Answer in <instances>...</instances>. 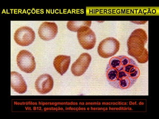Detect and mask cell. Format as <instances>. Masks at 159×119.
I'll return each instance as SVG.
<instances>
[{
  "label": "cell",
  "instance_id": "cell-1",
  "mask_svg": "<svg viewBox=\"0 0 159 119\" xmlns=\"http://www.w3.org/2000/svg\"><path fill=\"white\" fill-rule=\"evenodd\" d=\"M107 77L111 86L118 89L130 88L140 71L135 61L125 56L112 57L107 66Z\"/></svg>",
  "mask_w": 159,
  "mask_h": 119
},
{
  "label": "cell",
  "instance_id": "cell-2",
  "mask_svg": "<svg viewBox=\"0 0 159 119\" xmlns=\"http://www.w3.org/2000/svg\"><path fill=\"white\" fill-rule=\"evenodd\" d=\"M148 41L145 30L136 29L132 32L127 41L128 53L140 64H145L148 61V52L145 48Z\"/></svg>",
  "mask_w": 159,
  "mask_h": 119
},
{
  "label": "cell",
  "instance_id": "cell-3",
  "mask_svg": "<svg viewBox=\"0 0 159 119\" xmlns=\"http://www.w3.org/2000/svg\"><path fill=\"white\" fill-rule=\"evenodd\" d=\"M120 43L113 37H108L100 42L98 48V55L103 58L114 56L119 51Z\"/></svg>",
  "mask_w": 159,
  "mask_h": 119
},
{
  "label": "cell",
  "instance_id": "cell-4",
  "mask_svg": "<svg viewBox=\"0 0 159 119\" xmlns=\"http://www.w3.org/2000/svg\"><path fill=\"white\" fill-rule=\"evenodd\" d=\"M17 66L22 72L31 73L36 68V62L32 54L26 50L19 52L16 57Z\"/></svg>",
  "mask_w": 159,
  "mask_h": 119
},
{
  "label": "cell",
  "instance_id": "cell-5",
  "mask_svg": "<svg viewBox=\"0 0 159 119\" xmlns=\"http://www.w3.org/2000/svg\"><path fill=\"white\" fill-rule=\"evenodd\" d=\"M77 38L80 44L84 49H92L96 45V34L89 26L81 27L77 31Z\"/></svg>",
  "mask_w": 159,
  "mask_h": 119
},
{
  "label": "cell",
  "instance_id": "cell-6",
  "mask_svg": "<svg viewBox=\"0 0 159 119\" xmlns=\"http://www.w3.org/2000/svg\"><path fill=\"white\" fill-rule=\"evenodd\" d=\"M14 38L15 42L20 46H27L34 41L35 34L30 27L22 26L16 30Z\"/></svg>",
  "mask_w": 159,
  "mask_h": 119
},
{
  "label": "cell",
  "instance_id": "cell-7",
  "mask_svg": "<svg viewBox=\"0 0 159 119\" xmlns=\"http://www.w3.org/2000/svg\"><path fill=\"white\" fill-rule=\"evenodd\" d=\"M92 61V57L89 54L84 53L72 64L71 72L73 75L80 77L84 74L89 67Z\"/></svg>",
  "mask_w": 159,
  "mask_h": 119
},
{
  "label": "cell",
  "instance_id": "cell-8",
  "mask_svg": "<svg viewBox=\"0 0 159 119\" xmlns=\"http://www.w3.org/2000/svg\"><path fill=\"white\" fill-rule=\"evenodd\" d=\"M58 33V26L55 22L45 21L40 26L38 31L39 36L45 41L54 38Z\"/></svg>",
  "mask_w": 159,
  "mask_h": 119
},
{
  "label": "cell",
  "instance_id": "cell-9",
  "mask_svg": "<svg viewBox=\"0 0 159 119\" xmlns=\"http://www.w3.org/2000/svg\"><path fill=\"white\" fill-rule=\"evenodd\" d=\"M53 86V79L48 74L40 76L35 82V87L36 91L41 94H46L51 91Z\"/></svg>",
  "mask_w": 159,
  "mask_h": 119
},
{
  "label": "cell",
  "instance_id": "cell-10",
  "mask_svg": "<svg viewBox=\"0 0 159 119\" xmlns=\"http://www.w3.org/2000/svg\"><path fill=\"white\" fill-rule=\"evenodd\" d=\"M11 87L15 91L19 94H24L27 90V85L21 74L16 72H11Z\"/></svg>",
  "mask_w": 159,
  "mask_h": 119
},
{
  "label": "cell",
  "instance_id": "cell-11",
  "mask_svg": "<svg viewBox=\"0 0 159 119\" xmlns=\"http://www.w3.org/2000/svg\"><path fill=\"white\" fill-rule=\"evenodd\" d=\"M71 62V57L66 55H59L54 59L53 65L59 73L63 76L68 69Z\"/></svg>",
  "mask_w": 159,
  "mask_h": 119
},
{
  "label": "cell",
  "instance_id": "cell-12",
  "mask_svg": "<svg viewBox=\"0 0 159 119\" xmlns=\"http://www.w3.org/2000/svg\"><path fill=\"white\" fill-rule=\"evenodd\" d=\"M92 21H69L67 22V27L71 31L77 32L83 26L90 27Z\"/></svg>",
  "mask_w": 159,
  "mask_h": 119
}]
</instances>
